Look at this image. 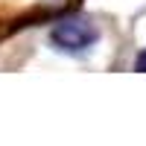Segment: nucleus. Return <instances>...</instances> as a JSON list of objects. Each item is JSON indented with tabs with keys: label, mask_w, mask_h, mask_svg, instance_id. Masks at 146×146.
Segmentation results:
<instances>
[{
	"label": "nucleus",
	"mask_w": 146,
	"mask_h": 146,
	"mask_svg": "<svg viewBox=\"0 0 146 146\" xmlns=\"http://www.w3.org/2000/svg\"><path fill=\"white\" fill-rule=\"evenodd\" d=\"M96 41V29L88 21H64L53 29V44H58L67 53H82Z\"/></svg>",
	"instance_id": "1"
},
{
	"label": "nucleus",
	"mask_w": 146,
	"mask_h": 146,
	"mask_svg": "<svg viewBox=\"0 0 146 146\" xmlns=\"http://www.w3.org/2000/svg\"><path fill=\"white\" fill-rule=\"evenodd\" d=\"M137 70H146V50L137 56Z\"/></svg>",
	"instance_id": "2"
}]
</instances>
